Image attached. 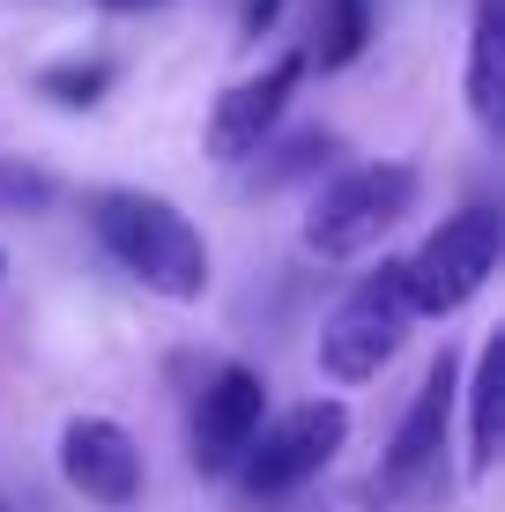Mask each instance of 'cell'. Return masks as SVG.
<instances>
[{
    "mask_svg": "<svg viewBox=\"0 0 505 512\" xmlns=\"http://www.w3.org/2000/svg\"><path fill=\"white\" fill-rule=\"evenodd\" d=\"M90 231L149 297H171V305H201L208 297V275H216L208 268V238L186 223L179 201L142 193V186H104V193H90Z\"/></svg>",
    "mask_w": 505,
    "mask_h": 512,
    "instance_id": "1",
    "label": "cell"
},
{
    "mask_svg": "<svg viewBox=\"0 0 505 512\" xmlns=\"http://www.w3.org/2000/svg\"><path fill=\"white\" fill-rule=\"evenodd\" d=\"M416 186H424V179H416V164H402V156H372V164L335 171V179L312 193V208L298 223L305 253L312 260H357V253H372V245L416 208Z\"/></svg>",
    "mask_w": 505,
    "mask_h": 512,
    "instance_id": "2",
    "label": "cell"
},
{
    "mask_svg": "<svg viewBox=\"0 0 505 512\" xmlns=\"http://www.w3.org/2000/svg\"><path fill=\"white\" fill-rule=\"evenodd\" d=\"M498 260H505V223H498V208H491V201L454 208V216H446L439 231H431V238L402 260L409 312H416V320H446V312L476 305L483 282L498 275Z\"/></svg>",
    "mask_w": 505,
    "mask_h": 512,
    "instance_id": "3",
    "label": "cell"
},
{
    "mask_svg": "<svg viewBox=\"0 0 505 512\" xmlns=\"http://www.w3.org/2000/svg\"><path fill=\"white\" fill-rule=\"evenodd\" d=\"M350 446V409L342 401H290L275 423H260V438L246 446V461L231 468L246 505H283L290 490H305L335 453Z\"/></svg>",
    "mask_w": 505,
    "mask_h": 512,
    "instance_id": "4",
    "label": "cell"
},
{
    "mask_svg": "<svg viewBox=\"0 0 505 512\" xmlns=\"http://www.w3.org/2000/svg\"><path fill=\"white\" fill-rule=\"evenodd\" d=\"M409 327H416V312H409V290H402V260H387V268H372L335 312H327V327H320V372L335 386L379 379L394 357H402Z\"/></svg>",
    "mask_w": 505,
    "mask_h": 512,
    "instance_id": "5",
    "label": "cell"
},
{
    "mask_svg": "<svg viewBox=\"0 0 505 512\" xmlns=\"http://www.w3.org/2000/svg\"><path fill=\"white\" fill-rule=\"evenodd\" d=\"M298 82H305V45H283L268 67L238 75L231 90L216 97V112H208V127H201V149L216 156V164H246V156L260 149V141L275 134V119L290 112Z\"/></svg>",
    "mask_w": 505,
    "mask_h": 512,
    "instance_id": "6",
    "label": "cell"
},
{
    "mask_svg": "<svg viewBox=\"0 0 505 512\" xmlns=\"http://www.w3.org/2000/svg\"><path fill=\"white\" fill-rule=\"evenodd\" d=\"M60 483L104 512L142 498V446L119 416H67L60 431Z\"/></svg>",
    "mask_w": 505,
    "mask_h": 512,
    "instance_id": "7",
    "label": "cell"
},
{
    "mask_svg": "<svg viewBox=\"0 0 505 512\" xmlns=\"http://www.w3.org/2000/svg\"><path fill=\"white\" fill-rule=\"evenodd\" d=\"M260 423H268V379H260L253 364L208 372L201 401H194V468L201 475H231L246 461V446L260 438Z\"/></svg>",
    "mask_w": 505,
    "mask_h": 512,
    "instance_id": "8",
    "label": "cell"
},
{
    "mask_svg": "<svg viewBox=\"0 0 505 512\" xmlns=\"http://www.w3.org/2000/svg\"><path fill=\"white\" fill-rule=\"evenodd\" d=\"M454 401H461V357L439 349L424 386H416V401H409V416H402V431H394V446H387V461H379V490H409L439 468L446 431H454Z\"/></svg>",
    "mask_w": 505,
    "mask_h": 512,
    "instance_id": "9",
    "label": "cell"
},
{
    "mask_svg": "<svg viewBox=\"0 0 505 512\" xmlns=\"http://www.w3.org/2000/svg\"><path fill=\"white\" fill-rule=\"evenodd\" d=\"M468 119L483 134L505 119V0H476L468 15Z\"/></svg>",
    "mask_w": 505,
    "mask_h": 512,
    "instance_id": "10",
    "label": "cell"
},
{
    "mask_svg": "<svg viewBox=\"0 0 505 512\" xmlns=\"http://www.w3.org/2000/svg\"><path fill=\"white\" fill-rule=\"evenodd\" d=\"M468 475H483L498 461V394H505V342L476 349V372H468Z\"/></svg>",
    "mask_w": 505,
    "mask_h": 512,
    "instance_id": "11",
    "label": "cell"
},
{
    "mask_svg": "<svg viewBox=\"0 0 505 512\" xmlns=\"http://www.w3.org/2000/svg\"><path fill=\"white\" fill-rule=\"evenodd\" d=\"M364 38H372V0H327L320 8V38L305 45V67H350Z\"/></svg>",
    "mask_w": 505,
    "mask_h": 512,
    "instance_id": "12",
    "label": "cell"
},
{
    "mask_svg": "<svg viewBox=\"0 0 505 512\" xmlns=\"http://www.w3.org/2000/svg\"><path fill=\"white\" fill-rule=\"evenodd\" d=\"M38 90L52 104H67V112H90V104H104V90H112V60L104 52H75V60H52L38 75Z\"/></svg>",
    "mask_w": 505,
    "mask_h": 512,
    "instance_id": "13",
    "label": "cell"
},
{
    "mask_svg": "<svg viewBox=\"0 0 505 512\" xmlns=\"http://www.w3.org/2000/svg\"><path fill=\"white\" fill-rule=\"evenodd\" d=\"M52 186L45 171H30V164H8V156H0V208H15V216H38V208L52 201Z\"/></svg>",
    "mask_w": 505,
    "mask_h": 512,
    "instance_id": "14",
    "label": "cell"
},
{
    "mask_svg": "<svg viewBox=\"0 0 505 512\" xmlns=\"http://www.w3.org/2000/svg\"><path fill=\"white\" fill-rule=\"evenodd\" d=\"M275 15H283V0H246V38H268Z\"/></svg>",
    "mask_w": 505,
    "mask_h": 512,
    "instance_id": "15",
    "label": "cell"
},
{
    "mask_svg": "<svg viewBox=\"0 0 505 512\" xmlns=\"http://www.w3.org/2000/svg\"><path fill=\"white\" fill-rule=\"evenodd\" d=\"M97 8H112V15H142V8H164V0H97Z\"/></svg>",
    "mask_w": 505,
    "mask_h": 512,
    "instance_id": "16",
    "label": "cell"
},
{
    "mask_svg": "<svg viewBox=\"0 0 505 512\" xmlns=\"http://www.w3.org/2000/svg\"><path fill=\"white\" fill-rule=\"evenodd\" d=\"M0 512H15V505H8V498H0Z\"/></svg>",
    "mask_w": 505,
    "mask_h": 512,
    "instance_id": "17",
    "label": "cell"
},
{
    "mask_svg": "<svg viewBox=\"0 0 505 512\" xmlns=\"http://www.w3.org/2000/svg\"><path fill=\"white\" fill-rule=\"evenodd\" d=\"M0 268H8V260H0Z\"/></svg>",
    "mask_w": 505,
    "mask_h": 512,
    "instance_id": "18",
    "label": "cell"
}]
</instances>
